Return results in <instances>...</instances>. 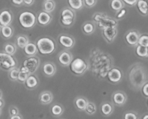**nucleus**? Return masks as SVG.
<instances>
[{
  "mask_svg": "<svg viewBox=\"0 0 148 119\" xmlns=\"http://www.w3.org/2000/svg\"><path fill=\"white\" fill-rule=\"evenodd\" d=\"M68 2L71 8L75 10H80L83 6L82 0H68Z\"/></svg>",
  "mask_w": 148,
  "mask_h": 119,
  "instance_id": "nucleus-33",
  "label": "nucleus"
},
{
  "mask_svg": "<svg viewBox=\"0 0 148 119\" xmlns=\"http://www.w3.org/2000/svg\"><path fill=\"white\" fill-rule=\"evenodd\" d=\"M39 82H40V81H39V79L37 75H36L35 74H32L27 78L25 85V87L27 89L33 90L36 89L38 86Z\"/></svg>",
  "mask_w": 148,
  "mask_h": 119,
  "instance_id": "nucleus-19",
  "label": "nucleus"
},
{
  "mask_svg": "<svg viewBox=\"0 0 148 119\" xmlns=\"http://www.w3.org/2000/svg\"><path fill=\"white\" fill-rule=\"evenodd\" d=\"M64 112V108L63 105L60 103H55L51 108V113L52 116L56 118H59L63 115Z\"/></svg>",
  "mask_w": 148,
  "mask_h": 119,
  "instance_id": "nucleus-22",
  "label": "nucleus"
},
{
  "mask_svg": "<svg viewBox=\"0 0 148 119\" xmlns=\"http://www.w3.org/2000/svg\"><path fill=\"white\" fill-rule=\"evenodd\" d=\"M142 92H143V94L146 98H148V82L143 86V89H142Z\"/></svg>",
  "mask_w": 148,
  "mask_h": 119,
  "instance_id": "nucleus-41",
  "label": "nucleus"
},
{
  "mask_svg": "<svg viewBox=\"0 0 148 119\" xmlns=\"http://www.w3.org/2000/svg\"><path fill=\"white\" fill-rule=\"evenodd\" d=\"M142 119H148V113L145 114V115L143 116V118H142Z\"/></svg>",
  "mask_w": 148,
  "mask_h": 119,
  "instance_id": "nucleus-47",
  "label": "nucleus"
},
{
  "mask_svg": "<svg viewBox=\"0 0 148 119\" xmlns=\"http://www.w3.org/2000/svg\"><path fill=\"white\" fill-rule=\"evenodd\" d=\"M39 103L42 105H49L53 101V95L51 92L49 90L43 91L40 92L38 98Z\"/></svg>",
  "mask_w": 148,
  "mask_h": 119,
  "instance_id": "nucleus-16",
  "label": "nucleus"
},
{
  "mask_svg": "<svg viewBox=\"0 0 148 119\" xmlns=\"http://www.w3.org/2000/svg\"><path fill=\"white\" fill-rule=\"evenodd\" d=\"M125 14H126V10L125 9H122L121 10H120L118 14H117V18L118 19L121 18V17H124Z\"/></svg>",
  "mask_w": 148,
  "mask_h": 119,
  "instance_id": "nucleus-43",
  "label": "nucleus"
},
{
  "mask_svg": "<svg viewBox=\"0 0 148 119\" xmlns=\"http://www.w3.org/2000/svg\"><path fill=\"white\" fill-rule=\"evenodd\" d=\"M9 114H10V117L14 116L20 114V111H19L18 108L15 105H11L9 108Z\"/></svg>",
  "mask_w": 148,
  "mask_h": 119,
  "instance_id": "nucleus-38",
  "label": "nucleus"
},
{
  "mask_svg": "<svg viewBox=\"0 0 148 119\" xmlns=\"http://www.w3.org/2000/svg\"><path fill=\"white\" fill-rule=\"evenodd\" d=\"M38 52L37 45L34 43H29L24 49V53L26 56H35Z\"/></svg>",
  "mask_w": 148,
  "mask_h": 119,
  "instance_id": "nucleus-23",
  "label": "nucleus"
},
{
  "mask_svg": "<svg viewBox=\"0 0 148 119\" xmlns=\"http://www.w3.org/2000/svg\"><path fill=\"white\" fill-rule=\"evenodd\" d=\"M20 68L16 67L14 68V69H11L10 71L8 72V76L9 78L11 81L12 82H17L18 80V76L19 74H20Z\"/></svg>",
  "mask_w": 148,
  "mask_h": 119,
  "instance_id": "nucleus-31",
  "label": "nucleus"
},
{
  "mask_svg": "<svg viewBox=\"0 0 148 119\" xmlns=\"http://www.w3.org/2000/svg\"><path fill=\"white\" fill-rule=\"evenodd\" d=\"M59 43L66 49H72L75 45V40L74 38L68 35H61L59 37Z\"/></svg>",
  "mask_w": 148,
  "mask_h": 119,
  "instance_id": "nucleus-12",
  "label": "nucleus"
},
{
  "mask_svg": "<svg viewBox=\"0 0 148 119\" xmlns=\"http://www.w3.org/2000/svg\"><path fill=\"white\" fill-rule=\"evenodd\" d=\"M123 1H124L126 4H128V5L132 6L134 5L135 4H137L139 0H123Z\"/></svg>",
  "mask_w": 148,
  "mask_h": 119,
  "instance_id": "nucleus-42",
  "label": "nucleus"
},
{
  "mask_svg": "<svg viewBox=\"0 0 148 119\" xmlns=\"http://www.w3.org/2000/svg\"><path fill=\"white\" fill-rule=\"evenodd\" d=\"M85 5L88 7H93L95 4H96V0H84Z\"/></svg>",
  "mask_w": 148,
  "mask_h": 119,
  "instance_id": "nucleus-40",
  "label": "nucleus"
},
{
  "mask_svg": "<svg viewBox=\"0 0 148 119\" xmlns=\"http://www.w3.org/2000/svg\"><path fill=\"white\" fill-rule=\"evenodd\" d=\"M52 20V17L49 13L46 12H41L38 16V22L41 25H46L49 24Z\"/></svg>",
  "mask_w": 148,
  "mask_h": 119,
  "instance_id": "nucleus-21",
  "label": "nucleus"
},
{
  "mask_svg": "<svg viewBox=\"0 0 148 119\" xmlns=\"http://www.w3.org/2000/svg\"><path fill=\"white\" fill-rule=\"evenodd\" d=\"M23 2L25 5L27 6H30L33 4L34 2V0H23Z\"/></svg>",
  "mask_w": 148,
  "mask_h": 119,
  "instance_id": "nucleus-45",
  "label": "nucleus"
},
{
  "mask_svg": "<svg viewBox=\"0 0 148 119\" xmlns=\"http://www.w3.org/2000/svg\"><path fill=\"white\" fill-rule=\"evenodd\" d=\"M98 24V27H99L100 28L104 30V29L108 28V27H116L117 21L116 20H114V19L109 18V17H107L103 19L102 20H101Z\"/></svg>",
  "mask_w": 148,
  "mask_h": 119,
  "instance_id": "nucleus-20",
  "label": "nucleus"
},
{
  "mask_svg": "<svg viewBox=\"0 0 148 119\" xmlns=\"http://www.w3.org/2000/svg\"><path fill=\"white\" fill-rule=\"evenodd\" d=\"M107 17V15L105 14H102V13H96L95 14H94L93 16V20L96 23H99L101 20H102L103 19Z\"/></svg>",
  "mask_w": 148,
  "mask_h": 119,
  "instance_id": "nucleus-39",
  "label": "nucleus"
},
{
  "mask_svg": "<svg viewBox=\"0 0 148 119\" xmlns=\"http://www.w3.org/2000/svg\"><path fill=\"white\" fill-rule=\"evenodd\" d=\"M1 35L6 39H9L13 36V28L11 26H3L1 27Z\"/></svg>",
  "mask_w": 148,
  "mask_h": 119,
  "instance_id": "nucleus-27",
  "label": "nucleus"
},
{
  "mask_svg": "<svg viewBox=\"0 0 148 119\" xmlns=\"http://www.w3.org/2000/svg\"><path fill=\"white\" fill-rule=\"evenodd\" d=\"M69 66L72 73L77 76H81L84 75L88 69V66L86 62L80 58L74 59Z\"/></svg>",
  "mask_w": 148,
  "mask_h": 119,
  "instance_id": "nucleus-5",
  "label": "nucleus"
},
{
  "mask_svg": "<svg viewBox=\"0 0 148 119\" xmlns=\"http://www.w3.org/2000/svg\"><path fill=\"white\" fill-rule=\"evenodd\" d=\"M137 8L143 14H147L148 13V2L145 0H139L137 2Z\"/></svg>",
  "mask_w": 148,
  "mask_h": 119,
  "instance_id": "nucleus-29",
  "label": "nucleus"
},
{
  "mask_svg": "<svg viewBox=\"0 0 148 119\" xmlns=\"http://www.w3.org/2000/svg\"><path fill=\"white\" fill-rule=\"evenodd\" d=\"M12 21V14L8 10H4L0 14V24L1 27L10 25Z\"/></svg>",
  "mask_w": 148,
  "mask_h": 119,
  "instance_id": "nucleus-17",
  "label": "nucleus"
},
{
  "mask_svg": "<svg viewBox=\"0 0 148 119\" xmlns=\"http://www.w3.org/2000/svg\"><path fill=\"white\" fill-rule=\"evenodd\" d=\"M19 22L22 27L30 29L36 25V17L31 12H23L19 16Z\"/></svg>",
  "mask_w": 148,
  "mask_h": 119,
  "instance_id": "nucleus-4",
  "label": "nucleus"
},
{
  "mask_svg": "<svg viewBox=\"0 0 148 119\" xmlns=\"http://www.w3.org/2000/svg\"><path fill=\"white\" fill-rule=\"evenodd\" d=\"M40 59L36 56H30L23 62V66L25 68L30 74H34L40 66Z\"/></svg>",
  "mask_w": 148,
  "mask_h": 119,
  "instance_id": "nucleus-6",
  "label": "nucleus"
},
{
  "mask_svg": "<svg viewBox=\"0 0 148 119\" xmlns=\"http://www.w3.org/2000/svg\"><path fill=\"white\" fill-rule=\"evenodd\" d=\"M17 51V46L11 43H6L4 46V52L9 55L13 56Z\"/></svg>",
  "mask_w": 148,
  "mask_h": 119,
  "instance_id": "nucleus-30",
  "label": "nucleus"
},
{
  "mask_svg": "<svg viewBox=\"0 0 148 119\" xmlns=\"http://www.w3.org/2000/svg\"><path fill=\"white\" fill-rule=\"evenodd\" d=\"M122 71L118 67L111 69L108 74V79L111 83L118 84L122 80Z\"/></svg>",
  "mask_w": 148,
  "mask_h": 119,
  "instance_id": "nucleus-10",
  "label": "nucleus"
},
{
  "mask_svg": "<svg viewBox=\"0 0 148 119\" xmlns=\"http://www.w3.org/2000/svg\"><path fill=\"white\" fill-rule=\"evenodd\" d=\"M58 61L62 66H70L72 62H73V55L69 51L63 50L58 54Z\"/></svg>",
  "mask_w": 148,
  "mask_h": 119,
  "instance_id": "nucleus-8",
  "label": "nucleus"
},
{
  "mask_svg": "<svg viewBox=\"0 0 148 119\" xmlns=\"http://www.w3.org/2000/svg\"><path fill=\"white\" fill-rule=\"evenodd\" d=\"M12 3L14 4H15V5H17V6H20L22 5V4H23V0H12Z\"/></svg>",
  "mask_w": 148,
  "mask_h": 119,
  "instance_id": "nucleus-44",
  "label": "nucleus"
},
{
  "mask_svg": "<svg viewBox=\"0 0 148 119\" xmlns=\"http://www.w3.org/2000/svg\"><path fill=\"white\" fill-rule=\"evenodd\" d=\"M118 34L116 27H111L103 30V36L108 43H111L115 40Z\"/></svg>",
  "mask_w": 148,
  "mask_h": 119,
  "instance_id": "nucleus-13",
  "label": "nucleus"
},
{
  "mask_svg": "<svg viewBox=\"0 0 148 119\" xmlns=\"http://www.w3.org/2000/svg\"><path fill=\"white\" fill-rule=\"evenodd\" d=\"M95 30V25L90 22H88V23H85L82 26V31L86 35H90L94 33Z\"/></svg>",
  "mask_w": 148,
  "mask_h": 119,
  "instance_id": "nucleus-28",
  "label": "nucleus"
},
{
  "mask_svg": "<svg viewBox=\"0 0 148 119\" xmlns=\"http://www.w3.org/2000/svg\"><path fill=\"white\" fill-rule=\"evenodd\" d=\"M38 51L42 55L53 53L56 49V43L54 40L49 37L40 38L36 43Z\"/></svg>",
  "mask_w": 148,
  "mask_h": 119,
  "instance_id": "nucleus-2",
  "label": "nucleus"
},
{
  "mask_svg": "<svg viewBox=\"0 0 148 119\" xmlns=\"http://www.w3.org/2000/svg\"><path fill=\"white\" fill-rule=\"evenodd\" d=\"M111 7L112 10L119 12L124 7V4L121 0H112L111 2Z\"/></svg>",
  "mask_w": 148,
  "mask_h": 119,
  "instance_id": "nucleus-35",
  "label": "nucleus"
},
{
  "mask_svg": "<svg viewBox=\"0 0 148 119\" xmlns=\"http://www.w3.org/2000/svg\"><path fill=\"white\" fill-rule=\"evenodd\" d=\"M136 53L140 58L143 59L148 58V48L138 45L136 47Z\"/></svg>",
  "mask_w": 148,
  "mask_h": 119,
  "instance_id": "nucleus-26",
  "label": "nucleus"
},
{
  "mask_svg": "<svg viewBox=\"0 0 148 119\" xmlns=\"http://www.w3.org/2000/svg\"><path fill=\"white\" fill-rule=\"evenodd\" d=\"M147 105H148V100H147Z\"/></svg>",
  "mask_w": 148,
  "mask_h": 119,
  "instance_id": "nucleus-48",
  "label": "nucleus"
},
{
  "mask_svg": "<svg viewBox=\"0 0 148 119\" xmlns=\"http://www.w3.org/2000/svg\"><path fill=\"white\" fill-rule=\"evenodd\" d=\"M127 99H128L127 95L122 90L115 91L111 95L113 104L117 107H121L125 105Z\"/></svg>",
  "mask_w": 148,
  "mask_h": 119,
  "instance_id": "nucleus-7",
  "label": "nucleus"
},
{
  "mask_svg": "<svg viewBox=\"0 0 148 119\" xmlns=\"http://www.w3.org/2000/svg\"><path fill=\"white\" fill-rule=\"evenodd\" d=\"M17 61L14 56L7 54L4 51L0 53V66L1 69L9 72L11 69L17 67Z\"/></svg>",
  "mask_w": 148,
  "mask_h": 119,
  "instance_id": "nucleus-3",
  "label": "nucleus"
},
{
  "mask_svg": "<svg viewBox=\"0 0 148 119\" xmlns=\"http://www.w3.org/2000/svg\"><path fill=\"white\" fill-rule=\"evenodd\" d=\"M124 119H140V116L136 111H127L124 115Z\"/></svg>",
  "mask_w": 148,
  "mask_h": 119,
  "instance_id": "nucleus-36",
  "label": "nucleus"
},
{
  "mask_svg": "<svg viewBox=\"0 0 148 119\" xmlns=\"http://www.w3.org/2000/svg\"><path fill=\"white\" fill-rule=\"evenodd\" d=\"M100 111L103 116L108 117L111 116L114 111V105L109 101H104L100 107Z\"/></svg>",
  "mask_w": 148,
  "mask_h": 119,
  "instance_id": "nucleus-15",
  "label": "nucleus"
},
{
  "mask_svg": "<svg viewBox=\"0 0 148 119\" xmlns=\"http://www.w3.org/2000/svg\"><path fill=\"white\" fill-rule=\"evenodd\" d=\"M55 8V2L53 0H46L43 3V10L44 12L49 13L53 11Z\"/></svg>",
  "mask_w": 148,
  "mask_h": 119,
  "instance_id": "nucleus-34",
  "label": "nucleus"
},
{
  "mask_svg": "<svg viewBox=\"0 0 148 119\" xmlns=\"http://www.w3.org/2000/svg\"><path fill=\"white\" fill-rule=\"evenodd\" d=\"M130 87L134 90H142L143 86L148 82V71L144 64L136 63L131 66L129 72Z\"/></svg>",
  "mask_w": 148,
  "mask_h": 119,
  "instance_id": "nucleus-1",
  "label": "nucleus"
},
{
  "mask_svg": "<svg viewBox=\"0 0 148 119\" xmlns=\"http://www.w3.org/2000/svg\"><path fill=\"white\" fill-rule=\"evenodd\" d=\"M61 23L66 27H69L73 24L75 21V14L72 10L69 9H65L62 11L61 14Z\"/></svg>",
  "mask_w": 148,
  "mask_h": 119,
  "instance_id": "nucleus-9",
  "label": "nucleus"
},
{
  "mask_svg": "<svg viewBox=\"0 0 148 119\" xmlns=\"http://www.w3.org/2000/svg\"><path fill=\"white\" fill-rule=\"evenodd\" d=\"M89 101L86 98L83 96H78L75 99L74 103L77 109L79 111H84L85 112L86 109Z\"/></svg>",
  "mask_w": 148,
  "mask_h": 119,
  "instance_id": "nucleus-18",
  "label": "nucleus"
},
{
  "mask_svg": "<svg viewBox=\"0 0 148 119\" xmlns=\"http://www.w3.org/2000/svg\"><path fill=\"white\" fill-rule=\"evenodd\" d=\"M140 36H141L140 33L136 30H131L127 33L125 36V40L130 46L137 47L139 45V40H140Z\"/></svg>",
  "mask_w": 148,
  "mask_h": 119,
  "instance_id": "nucleus-11",
  "label": "nucleus"
},
{
  "mask_svg": "<svg viewBox=\"0 0 148 119\" xmlns=\"http://www.w3.org/2000/svg\"><path fill=\"white\" fill-rule=\"evenodd\" d=\"M30 75H31V74H30L25 68L22 66V67L20 68V74H19L17 82H19V83L20 84H25L27 78L29 77V76H30Z\"/></svg>",
  "mask_w": 148,
  "mask_h": 119,
  "instance_id": "nucleus-25",
  "label": "nucleus"
},
{
  "mask_svg": "<svg viewBox=\"0 0 148 119\" xmlns=\"http://www.w3.org/2000/svg\"><path fill=\"white\" fill-rule=\"evenodd\" d=\"M29 43L30 42H29L28 38L24 35H20V36H17V39H16V44H17V47L23 49V50Z\"/></svg>",
  "mask_w": 148,
  "mask_h": 119,
  "instance_id": "nucleus-24",
  "label": "nucleus"
},
{
  "mask_svg": "<svg viewBox=\"0 0 148 119\" xmlns=\"http://www.w3.org/2000/svg\"><path fill=\"white\" fill-rule=\"evenodd\" d=\"M139 45L148 48V35H143L140 36Z\"/></svg>",
  "mask_w": 148,
  "mask_h": 119,
  "instance_id": "nucleus-37",
  "label": "nucleus"
},
{
  "mask_svg": "<svg viewBox=\"0 0 148 119\" xmlns=\"http://www.w3.org/2000/svg\"><path fill=\"white\" fill-rule=\"evenodd\" d=\"M97 111H98V108H97L96 105H95L94 103L90 102L89 101V103H88V106H87L85 112L88 115L92 116V115H95V114H96Z\"/></svg>",
  "mask_w": 148,
  "mask_h": 119,
  "instance_id": "nucleus-32",
  "label": "nucleus"
},
{
  "mask_svg": "<svg viewBox=\"0 0 148 119\" xmlns=\"http://www.w3.org/2000/svg\"><path fill=\"white\" fill-rule=\"evenodd\" d=\"M10 119H23V117L22 116V115L19 114V115L14 116L10 117Z\"/></svg>",
  "mask_w": 148,
  "mask_h": 119,
  "instance_id": "nucleus-46",
  "label": "nucleus"
},
{
  "mask_svg": "<svg viewBox=\"0 0 148 119\" xmlns=\"http://www.w3.org/2000/svg\"><path fill=\"white\" fill-rule=\"evenodd\" d=\"M42 70L45 76L47 77H51L56 74L57 69L56 64L53 62H46L42 66Z\"/></svg>",
  "mask_w": 148,
  "mask_h": 119,
  "instance_id": "nucleus-14",
  "label": "nucleus"
}]
</instances>
